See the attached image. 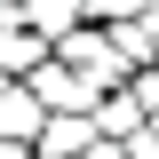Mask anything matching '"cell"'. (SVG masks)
I'll use <instances>...</instances> for the list:
<instances>
[{
    "instance_id": "9c48e42d",
    "label": "cell",
    "mask_w": 159,
    "mask_h": 159,
    "mask_svg": "<svg viewBox=\"0 0 159 159\" xmlns=\"http://www.w3.org/2000/svg\"><path fill=\"white\" fill-rule=\"evenodd\" d=\"M96 8H103V16H127V8H143V0H96Z\"/></svg>"
},
{
    "instance_id": "7a4b0ae2",
    "label": "cell",
    "mask_w": 159,
    "mask_h": 159,
    "mask_svg": "<svg viewBox=\"0 0 159 159\" xmlns=\"http://www.w3.org/2000/svg\"><path fill=\"white\" fill-rule=\"evenodd\" d=\"M40 96H48V103H56V111H96V88H88V80H80L72 72V64H40Z\"/></svg>"
},
{
    "instance_id": "8fae6325",
    "label": "cell",
    "mask_w": 159,
    "mask_h": 159,
    "mask_svg": "<svg viewBox=\"0 0 159 159\" xmlns=\"http://www.w3.org/2000/svg\"><path fill=\"white\" fill-rule=\"evenodd\" d=\"M151 127H159V111H151Z\"/></svg>"
},
{
    "instance_id": "52a82bcc",
    "label": "cell",
    "mask_w": 159,
    "mask_h": 159,
    "mask_svg": "<svg viewBox=\"0 0 159 159\" xmlns=\"http://www.w3.org/2000/svg\"><path fill=\"white\" fill-rule=\"evenodd\" d=\"M24 16H32V24H48V32H56V24H72V0H24Z\"/></svg>"
},
{
    "instance_id": "5b68a950",
    "label": "cell",
    "mask_w": 159,
    "mask_h": 159,
    "mask_svg": "<svg viewBox=\"0 0 159 159\" xmlns=\"http://www.w3.org/2000/svg\"><path fill=\"white\" fill-rule=\"evenodd\" d=\"M40 56H48V48H40V32H24V24H0V80H8V72H24V64L40 72Z\"/></svg>"
},
{
    "instance_id": "277c9868",
    "label": "cell",
    "mask_w": 159,
    "mask_h": 159,
    "mask_svg": "<svg viewBox=\"0 0 159 159\" xmlns=\"http://www.w3.org/2000/svg\"><path fill=\"white\" fill-rule=\"evenodd\" d=\"M88 119H96L103 135H127V143H135V135H143V119H151V111H143V96H103V103H96Z\"/></svg>"
},
{
    "instance_id": "3957f363",
    "label": "cell",
    "mask_w": 159,
    "mask_h": 159,
    "mask_svg": "<svg viewBox=\"0 0 159 159\" xmlns=\"http://www.w3.org/2000/svg\"><path fill=\"white\" fill-rule=\"evenodd\" d=\"M0 135H40V96H24L16 80H0Z\"/></svg>"
},
{
    "instance_id": "ba28073f",
    "label": "cell",
    "mask_w": 159,
    "mask_h": 159,
    "mask_svg": "<svg viewBox=\"0 0 159 159\" xmlns=\"http://www.w3.org/2000/svg\"><path fill=\"white\" fill-rule=\"evenodd\" d=\"M127 159H159V127H143V135L127 143Z\"/></svg>"
},
{
    "instance_id": "6da1fadb",
    "label": "cell",
    "mask_w": 159,
    "mask_h": 159,
    "mask_svg": "<svg viewBox=\"0 0 159 159\" xmlns=\"http://www.w3.org/2000/svg\"><path fill=\"white\" fill-rule=\"evenodd\" d=\"M56 64H72V72H80V80H96V88L127 72V56H119V40H103V32H64Z\"/></svg>"
},
{
    "instance_id": "30bf717a",
    "label": "cell",
    "mask_w": 159,
    "mask_h": 159,
    "mask_svg": "<svg viewBox=\"0 0 159 159\" xmlns=\"http://www.w3.org/2000/svg\"><path fill=\"white\" fill-rule=\"evenodd\" d=\"M0 159H24V143H8V135H0Z\"/></svg>"
},
{
    "instance_id": "8992f818",
    "label": "cell",
    "mask_w": 159,
    "mask_h": 159,
    "mask_svg": "<svg viewBox=\"0 0 159 159\" xmlns=\"http://www.w3.org/2000/svg\"><path fill=\"white\" fill-rule=\"evenodd\" d=\"M88 135H96V119H56V127H48V151H80V159H88Z\"/></svg>"
}]
</instances>
